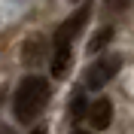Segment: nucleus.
Instances as JSON below:
<instances>
[{
    "mask_svg": "<svg viewBox=\"0 0 134 134\" xmlns=\"http://www.w3.org/2000/svg\"><path fill=\"white\" fill-rule=\"evenodd\" d=\"M46 100H49V82L43 76L31 73L18 82L15 94H12V113L18 122H34L37 113L46 107Z\"/></svg>",
    "mask_w": 134,
    "mask_h": 134,
    "instance_id": "obj_1",
    "label": "nucleus"
},
{
    "mask_svg": "<svg viewBox=\"0 0 134 134\" xmlns=\"http://www.w3.org/2000/svg\"><path fill=\"white\" fill-rule=\"evenodd\" d=\"M119 64H122V61H119L116 55L98 58L88 70H85V88H92V92H94V88H104V85H107L110 79L119 73Z\"/></svg>",
    "mask_w": 134,
    "mask_h": 134,
    "instance_id": "obj_2",
    "label": "nucleus"
},
{
    "mask_svg": "<svg viewBox=\"0 0 134 134\" xmlns=\"http://www.w3.org/2000/svg\"><path fill=\"white\" fill-rule=\"evenodd\" d=\"M85 18H88V6H79V9H76L70 18H64V25H58V31H55V40H52V52H55V49H70L73 37L82 31Z\"/></svg>",
    "mask_w": 134,
    "mask_h": 134,
    "instance_id": "obj_3",
    "label": "nucleus"
},
{
    "mask_svg": "<svg viewBox=\"0 0 134 134\" xmlns=\"http://www.w3.org/2000/svg\"><path fill=\"white\" fill-rule=\"evenodd\" d=\"M88 122H92V128L94 131H104V128H110V122H113V104H110L107 98H98L88 107Z\"/></svg>",
    "mask_w": 134,
    "mask_h": 134,
    "instance_id": "obj_4",
    "label": "nucleus"
},
{
    "mask_svg": "<svg viewBox=\"0 0 134 134\" xmlns=\"http://www.w3.org/2000/svg\"><path fill=\"white\" fill-rule=\"evenodd\" d=\"M43 55H46V40H40V37L25 40V46H21V61H25L27 67H37L43 61Z\"/></svg>",
    "mask_w": 134,
    "mask_h": 134,
    "instance_id": "obj_5",
    "label": "nucleus"
},
{
    "mask_svg": "<svg viewBox=\"0 0 134 134\" xmlns=\"http://www.w3.org/2000/svg\"><path fill=\"white\" fill-rule=\"evenodd\" d=\"M110 40H113V27H100V31L94 34L92 40H88V52H100Z\"/></svg>",
    "mask_w": 134,
    "mask_h": 134,
    "instance_id": "obj_6",
    "label": "nucleus"
},
{
    "mask_svg": "<svg viewBox=\"0 0 134 134\" xmlns=\"http://www.w3.org/2000/svg\"><path fill=\"white\" fill-rule=\"evenodd\" d=\"M85 113H88V107H85V98L79 94V98H73V119H82Z\"/></svg>",
    "mask_w": 134,
    "mask_h": 134,
    "instance_id": "obj_7",
    "label": "nucleus"
},
{
    "mask_svg": "<svg viewBox=\"0 0 134 134\" xmlns=\"http://www.w3.org/2000/svg\"><path fill=\"white\" fill-rule=\"evenodd\" d=\"M31 134H46V128H34V131Z\"/></svg>",
    "mask_w": 134,
    "mask_h": 134,
    "instance_id": "obj_8",
    "label": "nucleus"
},
{
    "mask_svg": "<svg viewBox=\"0 0 134 134\" xmlns=\"http://www.w3.org/2000/svg\"><path fill=\"white\" fill-rule=\"evenodd\" d=\"M70 134H92V131H82V128H76V131H70Z\"/></svg>",
    "mask_w": 134,
    "mask_h": 134,
    "instance_id": "obj_9",
    "label": "nucleus"
},
{
    "mask_svg": "<svg viewBox=\"0 0 134 134\" xmlns=\"http://www.w3.org/2000/svg\"><path fill=\"white\" fill-rule=\"evenodd\" d=\"M0 134H9V131H0Z\"/></svg>",
    "mask_w": 134,
    "mask_h": 134,
    "instance_id": "obj_10",
    "label": "nucleus"
},
{
    "mask_svg": "<svg viewBox=\"0 0 134 134\" xmlns=\"http://www.w3.org/2000/svg\"><path fill=\"white\" fill-rule=\"evenodd\" d=\"M73 3H76V0H73Z\"/></svg>",
    "mask_w": 134,
    "mask_h": 134,
    "instance_id": "obj_11",
    "label": "nucleus"
}]
</instances>
